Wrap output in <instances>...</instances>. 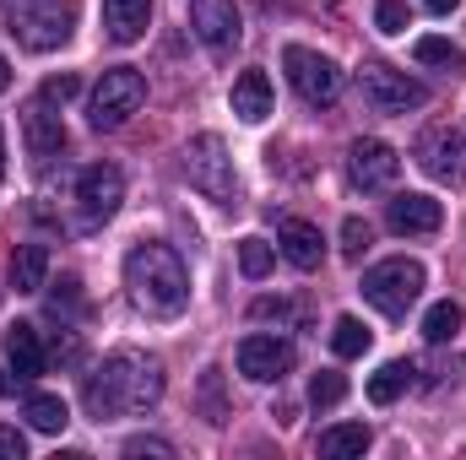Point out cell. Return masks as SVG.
<instances>
[{
	"instance_id": "cell-1",
	"label": "cell",
	"mask_w": 466,
	"mask_h": 460,
	"mask_svg": "<svg viewBox=\"0 0 466 460\" xmlns=\"http://www.w3.org/2000/svg\"><path fill=\"white\" fill-rule=\"evenodd\" d=\"M163 395V363L136 352V346H119L104 357V368L87 379L82 401L98 423H115V417H130V412H147L152 401Z\"/></svg>"
},
{
	"instance_id": "cell-2",
	"label": "cell",
	"mask_w": 466,
	"mask_h": 460,
	"mask_svg": "<svg viewBox=\"0 0 466 460\" xmlns=\"http://www.w3.org/2000/svg\"><path fill=\"white\" fill-rule=\"evenodd\" d=\"M125 287H130L136 309H147L157 320H174L190 304V271L168 244H136L125 255Z\"/></svg>"
},
{
	"instance_id": "cell-3",
	"label": "cell",
	"mask_w": 466,
	"mask_h": 460,
	"mask_svg": "<svg viewBox=\"0 0 466 460\" xmlns=\"http://www.w3.org/2000/svg\"><path fill=\"white\" fill-rule=\"evenodd\" d=\"M11 38L33 55H49L76 27V0H11Z\"/></svg>"
},
{
	"instance_id": "cell-4",
	"label": "cell",
	"mask_w": 466,
	"mask_h": 460,
	"mask_svg": "<svg viewBox=\"0 0 466 460\" xmlns=\"http://www.w3.org/2000/svg\"><path fill=\"white\" fill-rule=\"evenodd\" d=\"M423 265L418 260H407V255H396V260H380V265H369L363 271V298L380 309V315H390V320H401L418 298H423Z\"/></svg>"
},
{
	"instance_id": "cell-5",
	"label": "cell",
	"mask_w": 466,
	"mask_h": 460,
	"mask_svg": "<svg viewBox=\"0 0 466 460\" xmlns=\"http://www.w3.org/2000/svg\"><path fill=\"white\" fill-rule=\"evenodd\" d=\"M185 179L207 195V201H218V206H233L238 201V174H233V157L228 146H223V135H196L190 146H185Z\"/></svg>"
},
{
	"instance_id": "cell-6",
	"label": "cell",
	"mask_w": 466,
	"mask_h": 460,
	"mask_svg": "<svg viewBox=\"0 0 466 460\" xmlns=\"http://www.w3.org/2000/svg\"><path fill=\"white\" fill-rule=\"evenodd\" d=\"M358 93H363V104H369L374 115H407V109H423V104H429V87L412 82L407 71L385 65V60H363Z\"/></svg>"
},
{
	"instance_id": "cell-7",
	"label": "cell",
	"mask_w": 466,
	"mask_h": 460,
	"mask_svg": "<svg viewBox=\"0 0 466 460\" xmlns=\"http://www.w3.org/2000/svg\"><path fill=\"white\" fill-rule=\"evenodd\" d=\"M141 104H147V76H141L136 65H115V71H104V82L93 87L87 119H93V130H119Z\"/></svg>"
},
{
	"instance_id": "cell-8",
	"label": "cell",
	"mask_w": 466,
	"mask_h": 460,
	"mask_svg": "<svg viewBox=\"0 0 466 460\" xmlns=\"http://www.w3.org/2000/svg\"><path fill=\"white\" fill-rule=\"evenodd\" d=\"M282 65H288V82L299 87L304 104H315V109L337 104V93H342V71H337L326 55H315V49H304V44H288V49H282Z\"/></svg>"
},
{
	"instance_id": "cell-9",
	"label": "cell",
	"mask_w": 466,
	"mask_h": 460,
	"mask_svg": "<svg viewBox=\"0 0 466 460\" xmlns=\"http://www.w3.org/2000/svg\"><path fill=\"white\" fill-rule=\"evenodd\" d=\"M293 363H299V346L282 342V336H244L238 342V374L255 379V385H271V379L293 374Z\"/></svg>"
},
{
	"instance_id": "cell-10",
	"label": "cell",
	"mask_w": 466,
	"mask_h": 460,
	"mask_svg": "<svg viewBox=\"0 0 466 460\" xmlns=\"http://www.w3.org/2000/svg\"><path fill=\"white\" fill-rule=\"evenodd\" d=\"M348 168H352V185H363V190H385V185H396L401 157H396V146H390V141L363 135V141H352V146H348Z\"/></svg>"
},
{
	"instance_id": "cell-11",
	"label": "cell",
	"mask_w": 466,
	"mask_h": 460,
	"mask_svg": "<svg viewBox=\"0 0 466 460\" xmlns=\"http://www.w3.org/2000/svg\"><path fill=\"white\" fill-rule=\"evenodd\" d=\"M22 141H27V157H33L38 168L66 152V125H60V115H55L49 98H33V104L22 109Z\"/></svg>"
},
{
	"instance_id": "cell-12",
	"label": "cell",
	"mask_w": 466,
	"mask_h": 460,
	"mask_svg": "<svg viewBox=\"0 0 466 460\" xmlns=\"http://www.w3.org/2000/svg\"><path fill=\"white\" fill-rule=\"evenodd\" d=\"M76 201H82V212H87L93 223L115 217L119 201H125V174H119L115 163H87L82 179H76Z\"/></svg>"
},
{
	"instance_id": "cell-13",
	"label": "cell",
	"mask_w": 466,
	"mask_h": 460,
	"mask_svg": "<svg viewBox=\"0 0 466 460\" xmlns=\"http://www.w3.org/2000/svg\"><path fill=\"white\" fill-rule=\"evenodd\" d=\"M190 33H196L207 49H233V44L244 38L238 5H233V0H190Z\"/></svg>"
},
{
	"instance_id": "cell-14",
	"label": "cell",
	"mask_w": 466,
	"mask_h": 460,
	"mask_svg": "<svg viewBox=\"0 0 466 460\" xmlns=\"http://www.w3.org/2000/svg\"><path fill=\"white\" fill-rule=\"evenodd\" d=\"M418 163L445 185H466V135L461 130H429L418 146Z\"/></svg>"
},
{
	"instance_id": "cell-15",
	"label": "cell",
	"mask_w": 466,
	"mask_h": 460,
	"mask_svg": "<svg viewBox=\"0 0 466 460\" xmlns=\"http://www.w3.org/2000/svg\"><path fill=\"white\" fill-rule=\"evenodd\" d=\"M385 223H390V233H401V238H429V233H440V223H445V206L434 195H396L390 212H385Z\"/></svg>"
},
{
	"instance_id": "cell-16",
	"label": "cell",
	"mask_w": 466,
	"mask_h": 460,
	"mask_svg": "<svg viewBox=\"0 0 466 460\" xmlns=\"http://www.w3.org/2000/svg\"><path fill=\"white\" fill-rule=\"evenodd\" d=\"M277 249H282V260L299 265V271H315V265L326 260V238H320L315 223H304V217H282V223H277Z\"/></svg>"
},
{
	"instance_id": "cell-17",
	"label": "cell",
	"mask_w": 466,
	"mask_h": 460,
	"mask_svg": "<svg viewBox=\"0 0 466 460\" xmlns=\"http://www.w3.org/2000/svg\"><path fill=\"white\" fill-rule=\"evenodd\" d=\"M152 22V0H104V27L115 44H136Z\"/></svg>"
},
{
	"instance_id": "cell-18",
	"label": "cell",
	"mask_w": 466,
	"mask_h": 460,
	"mask_svg": "<svg viewBox=\"0 0 466 460\" xmlns=\"http://www.w3.org/2000/svg\"><path fill=\"white\" fill-rule=\"evenodd\" d=\"M233 115L244 119V125H260V119L271 115V82H266V71H238V82H233Z\"/></svg>"
},
{
	"instance_id": "cell-19",
	"label": "cell",
	"mask_w": 466,
	"mask_h": 460,
	"mask_svg": "<svg viewBox=\"0 0 466 460\" xmlns=\"http://www.w3.org/2000/svg\"><path fill=\"white\" fill-rule=\"evenodd\" d=\"M5 363H11V374H22V379H38V374H44L38 325H11V331H5Z\"/></svg>"
},
{
	"instance_id": "cell-20",
	"label": "cell",
	"mask_w": 466,
	"mask_h": 460,
	"mask_svg": "<svg viewBox=\"0 0 466 460\" xmlns=\"http://www.w3.org/2000/svg\"><path fill=\"white\" fill-rule=\"evenodd\" d=\"M49 282V249L44 244H16L11 249V287L16 293H44Z\"/></svg>"
},
{
	"instance_id": "cell-21",
	"label": "cell",
	"mask_w": 466,
	"mask_h": 460,
	"mask_svg": "<svg viewBox=\"0 0 466 460\" xmlns=\"http://www.w3.org/2000/svg\"><path fill=\"white\" fill-rule=\"evenodd\" d=\"M369 450V428L363 423H337L320 434V455L326 460H348V455H363Z\"/></svg>"
},
{
	"instance_id": "cell-22",
	"label": "cell",
	"mask_w": 466,
	"mask_h": 460,
	"mask_svg": "<svg viewBox=\"0 0 466 460\" xmlns=\"http://www.w3.org/2000/svg\"><path fill=\"white\" fill-rule=\"evenodd\" d=\"M461 325H466V309L456 304V298H445V304H434V309L423 315V336H429L434 346L456 342V336H461Z\"/></svg>"
},
{
	"instance_id": "cell-23",
	"label": "cell",
	"mask_w": 466,
	"mask_h": 460,
	"mask_svg": "<svg viewBox=\"0 0 466 460\" xmlns=\"http://www.w3.org/2000/svg\"><path fill=\"white\" fill-rule=\"evenodd\" d=\"M407 385H412V363H380V368L369 374V401H374V406H390Z\"/></svg>"
},
{
	"instance_id": "cell-24",
	"label": "cell",
	"mask_w": 466,
	"mask_h": 460,
	"mask_svg": "<svg viewBox=\"0 0 466 460\" xmlns=\"http://www.w3.org/2000/svg\"><path fill=\"white\" fill-rule=\"evenodd\" d=\"M27 423H33L38 434H60V428L71 423V412H66L60 395H27Z\"/></svg>"
},
{
	"instance_id": "cell-25",
	"label": "cell",
	"mask_w": 466,
	"mask_h": 460,
	"mask_svg": "<svg viewBox=\"0 0 466 460\" xmlns=\"http://www.w3.org/2000/svg\"><path fill=\"white\" fill-rule=\"evenodd\" d=\"M369 342H374V336H369V325H363L358 315H342V320L331 325V346H337V357H363Z\"/></svg>"
},
{
	"instance_id": "cell-26",
	"label": "cell",
	"mask_w": 466,
	"mask_h": 460,
	"mask_svg": "<svg viewBox=\"0 0 466 460\" xmlns=\"http://www.w3.org/2000/svg\"><path fill=\"white\" fill-rule=\"evenodd\" d=\"M412 55H418L423 65H445V71H461V65H466V55L451 44V38H418V44H412Z\"/></svg>"
},
{
	"instance_id": "cell-27",
	"label": "cell",
	"mask_w": 466,
	"mask_h": 460,
	"mask_svg": "<svg viewBox=\"0 0 466 460\" xmlns=\"http://www.w3.org/2000/svg\"><path fill=\"white\" fill-rule=\"evenodd\" d=\"M271 260H277V255H271L266 238H238V271H244L249 282H260V276L271 271Z\"/></svg>"
},
{
	"instance_id": "cell-28",
	"label": "cell",
	"mask_w": 466,
	"mask_h": 460,
	"mask_svg": "<svg viewBox=\"0 0 466 460\" xmlns=\"http://www.w3.org/2000/svg\"><path fill=\"white\" fill-rule=\"evenodd\" d=\"M309 401H315L320 412H326V406H342V401H348V379H342V374H315V379H309Z\"/></svg>"
},
{
	"instance_id": "cell-29",
	"label": "cell",
	"mask_w": 466,
	"mask_h": 460,
	"mask_svg": "<svg viewBox=\"0 0 466 460\" xmlns=\"http://www.w3.org/2000/svg\"><path fill=\"white\" fill-rule=\"evenodd\" d=\"M374 27L380 33H407V0H374Z\"/></svg>"
},
{
	"instance_id": "cell-30",
	"label": "cell",
	"mask_w": 466,
	"mask_h": 460,
	"mask_svg": "<svg viewBox=\"0 0 466 460\" xmlns=\"http://www.w3.org/2000/svg\"><path fill=\"white\" fill-rule=\"evenodd\" d=\"M201 401H207V417H212V423H228V406H223V374H218V368H207V379H201Z\"/></svg>"
},
{
	"instance_id": "cell-31",
	"label": "cell",
	"mask_w": 466,
	"mask_h": 460,
	"mask_svg": "<svg viewBox=\"0 0 466 460\" xmlns=\"http://www.w3.org/2000/svg\"><path fill=\"white\" fill-rule=\"evenodd\" d=\"M369 244H374V228H369L363 217H348V223H342V249H348L352 260H358V255H363Z\"/></svg>"
},
{
	"instance_id": "cell-32",
	"label": "cell",
	"mask_w": 466,
	"mask_h": 460,
	"mask_svg": "<svg viewBox=\"0 0 466 460\" xmlns=\"http://www.w3.org/2000/svg\"><path fill=\"white\" fill-rule=\"evenodd\" d=\"M76 93H82V82H76V76H49L38 98H49V104H66V98H76Z\"/></svg>"
},
{
	"instance_id": "cell-33",
	"label": "cell",
	"mask_w": 466,
	"mask_h": 460,
	"mask_svg": "<svg viewBox=\"0 0 466 460\" xmlns=\"http://www.w3.org/2000/svg\"><path fill=\"white\" fill-rule=\"evenodd\" d=\"M125 455H130V460H141V455L168 460V455H174V445H168V439H130V445H125Z\"/></svg>"
},
{
	"instance_id": "cell-34",
	"label": "cell",
	"mask_w": 466,
	"mask_h": 460,
	"mask_svg": "<svg viewBox=\"0 0 466 460\" xmlns=\"http://www.w3.org/2000/svg\"><path fill=\"white\" fill-rule=\"evenodd\" d=\"M27 455V439L16 428H0V460H22Z\"/></svg>"
},
{
	"instance_id": "cell-35",
	"label": "cell",
	"mask_w": 466,
	"mask_h": 460,
	"mask_svg": "<svg viewBox=\"0 0 466 460\" xmlns=\"http://www.w3.org/2000/svg\"><path fill=\"white\" fill-rule=\"evenodd\" d=\"M249 315H255V320H288L293 309H288L282 298H255V309H249Z\"/></svg>"
},
{
	"instance_id": "cell-36",
	"label": "cell",
	"mask_w": 466,
	"mask_h": 460,
	"mask_svg": "<svg viewBox=\"0 0 466 460\" xmlns=\"http://www.w3.org/2000/svg\"><path fill=\"white\" fill-rule=\"evenodd\" d=\"M60 309H82V293H76V276H66L60 282V293H55V315Z\"/></svg>"
},
{
	"instance_id": "cell-37",
	"label": "cell",
	"mask_w": 466,
	"mask_h": 460,
	"mask_svg": "<svg viewBox=\"0 0 466 460\" xmlns=\"http://www.w3.org/2000/svg\"><path fill=\"white\" fill-rule=\"evenodd\" d=\"M16 385H22V374L11 379V368H0V395H16Z\"/></svg>"
},
{
	"instance_id": "cell-38",
	"label": "cell",
	"mask_w": 466,
	"mask_h": 460,
	"mask_svg": "<svg viewBox=\"0 0 466 460\" xmlns=\"http://www.w3.org/2000/svg\"><path fill=\"white\" fill-rule=\"evenodd\" d=\"M423 5H429V11H434V16H451V11H456V5H461V0H423Z\"/></svg>"
},
{
	"instance_id": "cell-39",
	"label": "cell",
	"mask_w": 466,
	"mask_h": 460,
	"mask_svg": "<svg viewBox=\"0 0 466 460\" xmlns=\"http://www.w3.org/2000/svg\"><path fill=\"white\" fill-rule=\"evenodd\" d=\"M11 87V65H5V55H0V93Z\"/></svg>"
},
{
	"instance_id": "cell-40",
	"label": "cell",
	"mask_w": 466,
	"mask_h": 460,
	"mask_svg": "<svg viewBox=\"0 0 466 460\" xmlns=\"http://www.w3.org/2000/svg\"><path fill=\"white\" fill-rule=\"evenodd\" d=\"M0 174H5V141H0Z\"/></svg>"
}]
</instances>
